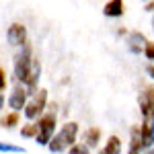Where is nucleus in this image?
Listing matches in <instances>:
<instances>
[{"mask_svg": "<svg viewBox=\"0 0 154 154\" xmlns=\"http://www.w3.org/2000/svg\"><path fill=\"white\" fill-rule=\"evenodd\" d=\"M12 68H14V78L21 84H25L31 95L37 93V82H39V76H41V64L37 58H33V49L29 45V41L14 56Z\"/></svg>", "mask_w": 154, "mask_h": 154, "instance_id": "1", "label": "nucleus"}, {"mask_svg": "<svg viewBox=\"0 0 154 154\" xmlns=\"http://www.w3.org/2000/svg\"><path fill=\"white\" fill-rule=\"evenodd\" d=\"M78 131H80V128H78V123H76V121H68V123H64V125L54 134V138L49 140L48 150L51 154L68 152V148L74 146L76 140H78Z\"/></svg>", "mask_w": 154, "mask_h": 154, "instance_id": "2", "label": "nucleus"}, {"mask_svg": "<svg viewBox=\"0 0 154 154\" xmlns=\"http://www.w3.org/2000/svg\"><path fill=\"white\" fill-rule=\"evenodd\" d=\"M56 123H58V113H45L37 119V136L35 142L39 146H48L49 140L56 134Z\"/></svg>", "mask_w": 154, "mask_h": 154, "instance_id": "3", "label": "nucleus"}, {"mask_svg": "<svg viewBox=\"0 0 154 154\" xmlns=\"http://www.w3.org/2000/svg\"><path fill=\"white\" fill-rule=\"evenodd\" d=\"M45 107H48V91L41 88V91H37V93L31 95V99L27 101V105L23 109V113L29 121H33V119H39L43 115Z\"/></svg>", "mask_w": 154, "mask_h": 154, "instance_id": "4", "label": "nucleus"}, {"mask_svg": "<svg viewBox=\"0 0 154 154\" xmlns=\"http://www.w3.org/2000/svg\"><path fill=\"white\" fill-rule=\"evenodd\" d=\"M6 39L12 48H23L27 43V27L21 23H12L8 29H6Z\"/></svg>", "mask_w": 154, "mask_h": 154, "instance_id": "5", "label": "nucleus"}, {"mask_svg": "<svg viewBox=\"0 0 154 154\" xmlns=\"http://www.w3.org/2000/svg\"><path fill=\"white\" fill-rule=\"evenodd\" d=\"M29 97H31V93L27 91V86H17L14 91H12L11 95H8V107H11L12 111H23L25 105H27V101H29Z\"/></svg>", "mask_w": 154, "mask_h": 154, "instance_id": "6", "label": "nucleus"}, {"mask_svg": "<svg viewBox=\"0 0 154 154\" xmlns=\"http://www.w3.org/2000/svg\"><path fill=\"white\" fill-rule=\"evenodd\" d=\"M146 43H148V39L144 37V33L140 31H130V33H125V45L130 49L131 54H142L144 48H146Z\"/></svg>", "mask_w": 154, "mask_h": 154, "instance_id": "7", "label": "nucleus"}, {"mask_svg": "<svg viewBox=\"0 0 154 154\" xmlns=\"http://www.w3.org/2000/svg\"><path fill=\"white\" fill-rule=\"evenodd\" d=\"M146 150V144L142 140V134H140V125H134L130 130V150L128 154H142Z\"/></svg>", "mask_w": 154, "mask_h": 154, "instance_id": "8", "label": "nucleus"}, {"mask_svg": "<svg viewBox=\"0 0 154 154\" xmlns=\"http://www.w3.org/2000/svg\"><path fill=\"white\" fill-rule=\"evenodd\" d=\"M123 12H125V2L123 0H109L103 6V14L109 17V19H119V17H123Z\"/></svg>", "mask_w": 154, "mask_h": 154, "instance_id": "9", "label": "nucleus"}, {"mask_svg": "<svg viewBox=\"0 0 154 154\" xmlns=\"http://www.w3.org/2000/svg\"><path fill=\"white\" fill-rule=\"evenodd\" d=\"M99 154H121V140L117 136H109L105 146L99 150Z\"/></svg>", "mask_w": 154, "mask_h": 154, "instance_id": "10", "label": "nucleus"}, {"mask_svg": "<svg viewBox=\"0 0 154 154\" xmlns=\"http://www.w3.org/2000/svg\"><path fill=\"white\" fill-rule=\"evenodd\" d=\"M99 142H101V130L99 128H88V130L84 131V144L88 148L99 146Z\"/></svg>", "mask_w": 154, "mask_h": 154, "instance_id": "11", "label": "nucleus"}, {"mask_svg": "<svg viewBox=\"0 0 154 154\" xmlns=\"http://www.w3.org/2000/svg\"><path fill=\"white\" fill-rule=\"evenodd\" d=\"M19 123V113L17 111H12V113H8L6 117H2V121H0V125L2 128H6V130H11V128H14Z\"/></svg>", "mask_w": 154, "mask_h": 154, "instance_id": "12", "label": "nucleus"}, {"mask_svg": "<svg viewBox=\"0 0 154 154\" xmlns=\"http://www.w3.org/2000/svg\"><path fill=\"white\" fill-rule=\"evenodd\" d=\"M68 154H91V148H88L84 142H76L74 146L68 148Z\"/></svg>", "mask_w": 154, "mask_h": 154, "instance_id": "13", "label": "nucleus"}, {"mask_svg": "<svg viewBox=\"0 0 154 154\" xmlns=\"http://www.w3.org/2000/svg\"><path fill=\"white\" fill-rule=\"evenodd\" d=\"M21 136L23 138H35L37 136V123H27V125H23Z\"/></svg>", "mask_w": 154, "mask_h": 154, "instance_id": "14", "label": "nucleus"}, {"mask_svg": "<svg viewBox=\"0 0 154 154\" xmlns=\"http://www.w3.org/2000/svg\"><path fill=\"white\" fill-rule=\"evenodd\" d=\"M0 152H14V154H25V148L14 146V144H4L0 142Z\"/></svg>", "mask_w": 154, "mask_h": 154, "instance_id": "15", "label": "nucleus"}, {"mask_svg": "<svg viewBox=\"0 0 154 154\" xmlns=\"http://www.w3.org/2000/svg\"><path fill=\"white\" fill-rule=\"evenodd\" d=\"M142 54L146 56L148 62H152V64H154V41H148V43H146V48H144Z\"/></svg>", "mask_w": 154, "mask_h": 154, "instance_id": "16", "label": "nucleus"}, {"mask_svg": "<svg viewBox=\"0 0 154 154\" xmlns=\"http://www.w3.org/2000/svg\"><path fill=\"white\" fill-rule=\"evenodd\" d=\"M148 91H150V117H154V86H148Z\"/></svg>", "mask_w": 154, "mask_h": 154, "instance_id": "17", "label": "nucleus"}, {"mask_svg": "<svg viewBox=\"0 0 154 154\" xmlns=\"http://www.w3.org/2000/svg\"><path fill=\"white\" fill-rule=\"evenodd\" d=\"M6 88V74H4V70L0 68V93Z\"/></svg>", "mask_w": 154, "mask_h": 154, "instance_id": "18", "label": "nucleus"}, {"mask_svg": "<svg viewBox=\"0 0 154 154\" xmlns=\"http://www.w3.org/2000/svg\"><path fill=\"white\" fill-rule=\"evenodd\" d=\"M144 11L146 12H154V0H148V2L144 4Z\"/></svg>", "mask_w": 154, "mask_h": 154, "instance_id": "19", "label": "nucleus"}, {"mask_svg": "<svg viewBox=\"0 0 154 154\" xmlns=\"http://www.w3.org/2000/svg\"><path fill=\"white\" fill-rule=\"evenodd\" d=\"M146 74H148V76H150V78L154 80V64H152V62H150V64L146 66Z\"/></svg>", "mask_w": 154, "mask_h": 154, "instance_id": "20", "label": "nucleus"}, {"mask_svg": "<svg viewBox=\"0 0 154 154\" xmlns=\"http://www.w3.org/2000/svg\"><path fill=\"white\" fill-rule=\"evenodd\" d=\"M148 123H150V136H152V140H154V117L148 119Z\"/></svg>", "mask_w": 154, "mask_h": 154, "instance_id": "21", "label": "nucleus"}, {"mask_svg": "<svg viewBox=\"0 0 154 154\" xmlns=\"http://www.w3.org/2000/svg\"><path fill=\"white\" fill-rule=\"evenodd\" d=\"M142 154H154V146H152V148H146Z\"/></svg>", "mask_w": 154, "mask_h": 154, "instance_id": "22", "label": "nucleus"}, {"mask_svg": "<svg viewBox=\"0 0 154 154\" xmlns=\"http://www.w3.org/2000/svg\"><path fill=\"white\" fill-rule=\"evenodd\" d=\"M4 107V97H2V93H0V109Z\"/></svg>", "mask_w": 154, "mask_h": 154, "instance_id": "23", "label": "nucleus"}, {"mask_svg": "<svg viewBox=\"0 0 154 154\" xmlns=\"http://www.w3.org/2000/svg\"><path fill=\"white\" fill-rule=\"evenodd\" d=\"M152 29H154V19H152Z\"/></svg>", "mask_w": 154, "mask_h": 154, "instance_id": "24", "label": "nucleus"}, {"mask_svg": "<svg viewBox=\"0 0 154 154\" xmlns=\"http://www.w3.org/2000/svg\"><path fill=\"white\" fill-rule=\"evenodd\" d=\"M146 2H148V0H146Z\"/></svg>", "mask_w": 154, "mask_h": 154, "instance_id": "25", "label": "nucleus"}]
</instances>
